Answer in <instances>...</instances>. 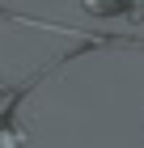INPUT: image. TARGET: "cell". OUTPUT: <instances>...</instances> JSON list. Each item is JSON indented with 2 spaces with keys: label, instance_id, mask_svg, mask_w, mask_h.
Wrapping results in <instances>:
<instances>
[{
  "label": "cell",
  "instance_id": "1",
  "mask_svg": "<svg viewBox=\"0 0 144 148\" xmlns=\"http://www.w3.org/2000/svg\"><path fill=\"white\" fill-rule=\"evenodd\" d=\"M0 89H4V80H0Z\"/></svg>",
  "mask_w": 144,
  "mask_h": 148
}]
</instances>
